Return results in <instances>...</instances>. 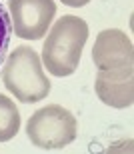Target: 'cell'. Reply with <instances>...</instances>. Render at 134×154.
<instances>
[{"instance_id": "6da1fadb", "label": "cell", "mask_w": 134, "mask_h": 154, "mask_svg": "<svg viewBox=\"0 0 134 154\" xmlns=\"http://www.w3.org/2000/svg\"><path fill=\"white\" fill-rule=\"evenodd\" d=\"M88 40V24L84 18L66 16L58 18L50 28L44 46H42V62L52 76L74 74L80 64L82 48Z\"/></svg>"}, {"instance_id": "7a4b0ae2", "label": "cell", "mask_w": 134, "mask_h": 154, "mask_svg": "<svg viewBox=\"0 0 134 154\" xmlns=\"http://www.w3.org/2000/svg\"><path fill=\"white\" fill-rule=\"evenodd\" d=\"M2 82L18 102L34 104L50 94V80L40 58L30 46H16L6 58Z\"/></svg>"}, {"instance_id": "3957f363", "label": "cell", "mask_w": 134, "mask_h": 154, "mask_svg": "<svg viewBox=\"0 0 134 154\" xmlns=\"http://www.w3.org/2000/svg\"><path fill=\"white\" fill-rule=\"evenodd\" d=\"M28 140L42 150H58L76 140L78 122L68 108L60 104H48L36 110L26 124Z\"/></svg>"}, {"instance_id": "277c9868", "label": "cell", "mask_w": 134, "mask_h": 154, "mask_svg": "<svg viewBox=\"0 0 134 154\" xmlns=\"http://www.w3.org/2000/svg\"><path fill=\"white\" fill-rule=\"evenodd\" d=\"M12 32L24 40H40L56 14L54 0H8Z\"/></svg>"}, {"instance_id": "5b68a950", "label": "cell", "mask_w": 134, "mask_h": 154, "mask_svg": "<svg viewBox=\"0 0 134 154\" xmlns=\"http://www.w3.org/2000/svg\"><path fill=\"white\" fill-rule=\"evenodd\" d=\"M92 60L100 72H134L132 42L122 30L108 28L96 36L92 48Z\"/></svg>"}, {"instance_id": "8992f818", "label": "cell", "mask_w": 134, "mask_h": 154, "mask_svg": "<svg viewBox=\"0 0 134 154\" xmlns=\"http://www.w3.org/2000/svg\"><path fill=\"white\" fill-rule=\"evenodd\" d=\"M96 94L106 106L126 108L134 102V84L132 72H100L96 74Z\"/></svg>"}, {"instance_id": "52a82bcc", "label": "cell", "mask_w": 134, "mask_h": 154, "mask_svg": "<svg viewBox=\"0 0 134 154\" xmlns=\"http://www.w3.org/2000/svg\"><path fill=\"white\" fill-rule=\"evenodd\" d=\"M20 130V112L14 100L0 94V142H8Z\"/></svg>"}, {"instance_id": "ba28073f", "label": "cell", "mask_w": 134, "mask_h": 154, "mask_svg": "<svg viewBox=\"0 0 134 154\" xmlns=\"http://www.w3.org/2000/svg\"><path fill=\"white\" fill-rule=\"evenodd\" d=\"M12 22H10V14L6 10L2 2H0V66L6 60V52L10 46V38H12Z\"/></svg>"}, {"instance_id": "9c48e42d", "label": "cell", "mask_w": 134, "mask_h": 154, "mask_svg": "<svg viewBox=\"0 0 134 154\" xmlns=\"http://www.w3.org/2000/svg\"><path fill=\"white\" fill-rule=\"evenodd\" d=\"M88 2H90V0H62V4L72 6V8H80V6L88 4Z\"/></svg>"}]
</instances>
